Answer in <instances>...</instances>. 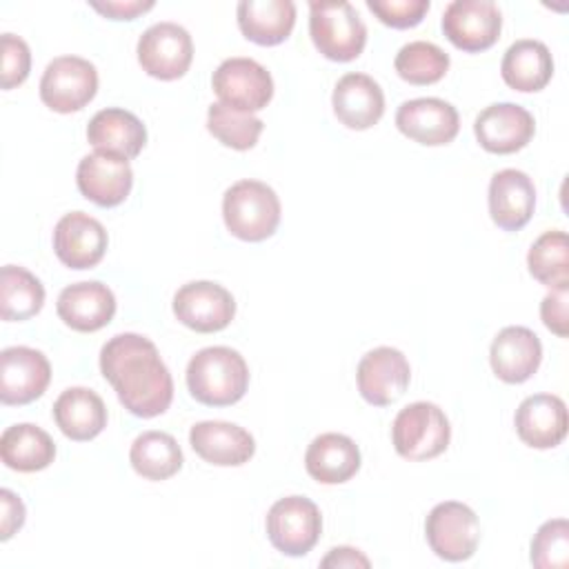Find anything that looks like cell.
Masks as SVG:
<instances>
[{
  "label": "cell",
  "instance_id": "6da1fadb",
  "mask_svg": "<svg viewBox=\"0 0 569 569\" xmlns=\"http://www.w3.org/2000/svg\"><path fill=\"white\" fill-rule=\"evenodd\" d=\"M100 371L124 409L138 418L164 413L173 400V380L156 345L140 333H118L100 349Z\"/></svg>",
  "mask_w": 569,
  "mask_h": 569
},
{
  "label": "cell",
  "instance_id": "7a4b0ae2",
  "mask_svg": "<svg viewBox=\"0 0 569 569\" xmlns=\"http://www.w3.org/2000/svg\"><path fill=\"white\" fill-rule=\"evenodd\" d=\"M249 387V367L231 347H204L187 365V389L207 407H229Z\"/></svg>",
  "mask_w": 569,
  "mask_h": 569
},
{
  "label": "cell",
  "instance_id": "3957f363",
  "mask_svg": "<svg viewBox=\"0 0 569 569\" xmlns=\"http://www.w3.org/2000/svg\"><path fill=\"white\" fill-rule=\"evenodd\" d=\"M222 218L231 236L260 242L273 236L280 224V200L260 180H238L224 191Z\"/></svg>",
  "mask_w": 569,
  "mask_h": 569
},
{
  "label": "cell",
  "instance_id": "277c9868",
  "mask_svg": "<svg viewBox=\"0 0 569 569\" xmlns=\"http://www.w3.org/2000/svg\"><path fill=\"white\" fill-rule=\"evenodd\" d=\"M309 36L313 47L333 62L356 60L367 44V27L345 2H309Z\"/></svg>",
  "mask_w": 569,
  "mask_h": 569
},
{
  "label": "cell",
  "instance_id": "5b68a950",
  "mask_svg": "<svg viewBox=\"0 0 569 569\" xmlns=\"http://www.w3.org/2000/svg\"><path fill=\"white\" fill-rule=\"evenodd\" d=\"M391 440L398 456L407 460H431L449 447L451 427L438 405L420 400L398 411L391 425Z\"/></svg>",
  "mask_w": 569,
  "mask_h": 569
},
{
  "label": "cell",
  "instance_id": "8992f818",
  "mask_svg": "<svg viewBox=\"0 0 569 569\" xmlns=\"http://www.w3.org/2000/svg\"><path fill=\"white\" fill-rule=\"evenodd\" d=\"M425 536L431 551L449 562L471 558L480 542V522L476 511L458 500L438 502L425 522Z\"/></svg>",
  "mask_w": 569,
  "mask_h": 569
},
{
  "label": "cell",
  "instance_id": "52a82bcc",
  "mask_svg": "<svg viewBox=\"0 0 569 569\" xmlns=\"http://www.w3.org/2000/svg\"><path fill=\"white\" fill-rule=\"evenodd\" d=\"M322 531V516L316 502L305 496H287L271 505L267 513L269 542L284 556L309 553Z\"/></svg>",
  "mask_w": 569,
  "mask_h": 569
},
{
  "label": "cell",
  "instance_id": "ba28073f",
  "mask_svg": "<svg viewBox=\"0 0 569 569\" xmlns=\"http://www.w3.org/2000/svg\"><path fill=\"white\" fill-rule=\"evenodd\" d=\"M96 91L98 71L80 56L53 58L40 80V100L58 113L80 111L93 100Z\"/></svg>",
  "mask_w": 569,
  "mask_h": 569
},
{
  "label": "cell",
  "instance_id": "9c48e42d",
  "mask_svg": "<svg viewBox=\"0 0 569 569\" xmlns=\"http://www.w3.org/2000/svg\"><path fill=\"white\" fill-rule=\"evenodd\" d=\"M211 87L222 104L244 113L264 109L273 96L271 73L251 58H227L220 62Z\"/></svg>",
  "mask_w": 569,
  "mask_h": 569
},
{
  "label": "cell",
  "instance_id": "30bf717a",
  "mask_svg": "<svg viewBox=\"0 0 569 569\" xmlns=\"http://www.w3.org/2000/svg\"><path fill=\"white\" fill-rule=\"evenodd\" d=\"M191 60V36L176 22H156L138 40V62L151 78L178 80L189 71Z\"/></svg>",
  "mask_w": 569,
  "mask_h": 569
},
{
  "label": "cell",
  "instance_id": "8fae6325",
  "mask_svg": "<svg viewBox=\"0 0 569 569\" xmlns=\"http://www.w3.org/2000/svg\"><path fill=\"white\" fill-rule=\"evenodd\" d=\"M502 29V16L491 0H453L442 13L447 40L467 53H478L496 44Z\"/></svg>",
  "mask_w": 569,
  "mask_h": 569
},
{
  "label": "cell",
  "instance_id": "7c38bea8",
  "mask_svg": "<svg viewBox=\"0 0 569 569\" xmlns=\"http://www.w3.org/2000/svg\"><path fill=\"white\" fill-rule=\"evenodd\" d=\"M173 313L184 327L198 333H213L233 320L236 300L218 282L193 280L176 291Z\"/></svg>",
  "mask_w": 569,
  "mask_h": 569
},
{
  "label": "cell",
  "instance_id": "4fadbf2b",
  "mask_svg": "<svg viewBox=\"0 0 569 569\" xmlns=\"http://www.w3.org/2000/svg\"><path fill=\"white\" fill-rule=\"evenodd\" d=\"M356 380L360 396L369 405L387 407L407 391L411 367L400 349L376 347L360 358Z\"/></svg>",
  "mask_w": 569,
  "mask_h": 569
},
{
  "label": "cell",
  "instance_id": "5bb4252c",
  "mask_svg": "<svg viewBox=\"0 0 569 569\" xmlns=\"http://www.w3.org/2000/svg\"><path fill=\"white\" fill-rule=\"evenodd\" d=\"M51 380L47 356L31 347H7L0 353L2 405H29L44 393Z\"/></svg>",
  "mask_w": 569,
  "mask_h": 569
},
{
  "label": "cell",
  "instance_id": "9a60e30c",
  "mask_svg": "<svg viewBox=\"0 0 569 569\" xmlns=\"http://www.w3.org/2000/svg\"><path fill=\"white\" fill-rule=\"evenodd\" d=\"M78 191L98 207H118L131 191L133 171L127 158L93 151L84 156L76 171Z\"/></svg>",
  "mask_w": 569,
  "mask_h": 569
},
{
  "label": "cell",
  "instance_id": "2e32d148",
  "mask_svg": "<svg viewBox=\"0 0 569 569\" xmlns=\"http://www.w3.org/2000/svg\"><path fill=\"white\" fill-rule=\"evenodd\" d=\"M473 133L480 147L489 153H516L531 142L536 122L525 107L513 102H496L478 113Z\"/></svg>",
  "mask_w": 569,
  "mask_h": 569
},
{
  "label": "cell",
  "instance_id": "e0dca14e",
  "mask_svg": "<svg viewBox=\"0 0 569 569\" xmlns=\"http://www.w3.org/2000/svg\"><path fill=\"white\" fill-rule=\"evenodd\" d=\"M107 229L84 211L64 213L53 229V251L69 269H91L107 251Z\"/></svg>",
  "mask_w": 569,
  "mask_h": 569
},
{
  "label": "cell",
  "instance_id": "ac0fdd59",
  "mask_svg": "<svg viewBox=\"0 0 569 569\" xmlns=\"http://www.w3.org/2000/svg\"><path fill=\"white\" fill-rule=\"evenodd\" d=\"M396 127L409 140L440 147L449 144L460 129V118L453 104L440 98H413L398 107Z\"/></svg>",
  "mask_w": 569,
  "mask_h": 569
},
{
  "label": "cell",
  "instance_id": "d6986e66",
  "mask_svg": "<svg viewBox=\"0 0 569 569\" xmlns=\"http://www.w3.org/2000/svg\"><path fill=\"white\" fill-rule=\"evenodd\" d=\"M189 445L204 462L218 467H240L256 451L253 436L227 420L196 422L189 431Z\"/></svg>",
  "mask_w": 569,
  "mask_h": 569
},
{
  "label": "cell",
  "instance_id": "ffe728a7",
  "mask_svg": "<svg viewBox=\"0 0 569 569\" xmlns=\"http://www.w3.org/2000/svg\"><path fill=\"white\" fill-rule=\"evenodd\" d=\"M516 433L533 449H553L567 436V405L553 393H533L516 409Z\"/></svg>",
  "mask_w": 569,
  "mask_h": 569
},
{
  "label": "cell",
  "instance_id": "44dd1931",
  "mask_svg": "<svg viewBox=\"0 0 569 569\" xmlns=\"http://www.w3.org/2000/svg\"><path fill=\"white\" fill-rule=\"evenodd\" d=\"M542 360L540 338L527 327H505L491 342L489 362L493 373L509 385H520L529 380Z\"/></svg>",
  "mask_w": 569,
  "mask_h": 569
},
{
  "label": "cell",
  "instance_id": "7402d4cb",
  "mask_svg": "<svg viewBox=\"0 0 569 569\" xmlns=\"http://www.w3.org/2000/svg\"><path fill=\"white\" fill-rule=\"evenodd\" d=\"M56 309L67 327L91 333L111 322L116 313V296L98 280L76 282L60 291Z\"/></svg>",
  "mask_w": 569,
  "mask_h": 569
},
{
  "label": "cell",
  "instance_id": "603a6c76",
  "mask_svg": "<svg viewBox=\"0 0 569 569\" xmlns=\"http://www.w3.org/2000/svg\"><path fill=\"white\" fill-rule=\"evenodd\" d=\"M536 209V187L525 171L502 169L489 182V213L502 231L522 229Z\"/></svg>",
  "mask_w": 569,
  "mask_h": 569
},
{
  "label": "cell",
  "instance_id": "cb8c5ba5",
  "mask_svg": "<svg viewBox=\"0 0 569 569\" xmlns=\"http://www.w3.org/2000/svg\"><path fill=\"white\" fill-rule=\"evenodd\" d=\"M336 118L356 131L373 127L385 113V93L367 73H345L331 96Z\"/></svg>",
  "mask_w": 569,
  "mask_h": 569
},
{
  "label": "cell",
  "instance_id": "d4e9b609",
  "mask_svg": "<svg viewBox=\"0 0 569 569\" xmlns=\"http://www.w3.org/2000/svg\"><path fill=\"white\" fill-rule=\"evenodd\" d=\"M87 140L96 151L131 160L147 144V129L136 113L120 107H107L89 120Z\"/></svg>",
  "mask_w": 569,
  "mask_h": 569
},
{
  "label": "cell",
  "instance_id": "484cf974",
  "mask_svg": "<svg viewBox=\"0 0 569 569\" xmlns=\"http://www.w3.org/2000/svg\"><path fill=\"white\" fill-rule=\"evenodd\" d=\"M305 469L322 485L347 482L360 469V449L345 433H320L307 447Z\"/></svg>",
  "mask_w": 569,
  "mask_h": 569
},
{
  "label": "cell",
  "instance_id": "4316f807",
  "mask_svg": "<svg viewBox=\"0 0 569 569\" xmlns=\"http://www.w3.org/2000/svg\"><path fill=\"white\" fill-rule=\"evenodd\" d=\"M236 16L247 40L273 47L291 36L296 24V4L291 0H242Z\"/></svg>",
  "mask_w": 569,
  "mask_h": 569
},
{
  "label": "cell",
  "instance_id": "83f0119b",
  "mask_svg": "<svg viewBox=\"0 0 569 569\" xmlns=\"http://www.w3.org/2000/svg\"><path fill=\"white\" fill-rule=\"evenodd\" d=\"M53 420L67 438L84 442L107 427V407L96 391L69 387L53 402Z\"/></svg>",
  "mask_w": 569,
  "mask_h": 569
},
{
  "label": "cell",
  "instance_id": "f1b7e54d",
  "mask_svg": "<svg viewBox=\"0 0 569 569\" xmlns=\"http://www.w3.org/2000/svg\"><path fill=\"white\" fill-rule=\"evenodd\" d=\"M500 73L511 89L533 93L549 84L553 76V58L545 42L522 38L505 51Z\"/></svg>",
  "mask_w": 569,
  "mask_h": 569
},
{
  "label": "cell",
  "instance_id": "f546056e",
  "mask_svg": "<svg viewBox=\"0 0 569 569\" xmlns=\"http://www.w3.org/2000/svg\"><path fill=\"white\" fill-rule=\"evenodd\" d=\"M0 458L9 469L31 473L53 462L56 445L44 429L31 422H18L2 431Z\"/></svg>",
  "mask_w": 569,
  "mask_h": 569
},
{
  "label": "cell",
  "instance_id": "4dcf8cb0",
  "mask_svg": "<svg viewBox=\"0 0 569 569\" xmlns=\"http://www.w3.org/2000/svg\"><path fill=\"white\" fill-rule=\"evenodd\" d=\"M44 305L42 282L24 267L4 264L0 269V318L20 322L33 318Z\"/></svg>",
  "mask_w": 569,
  "mask_h": 569
},
{
  "label": "cell",
  "instance_id": "1f68e13d",
  "mask_svg": "<svg viewBox=\"0 0 569 569\" xmlns=\"http://www.w3.org/2000/svg\"><path fill=\"white\" fill-rule=\"evenodd\" d=\"M131 467L147 480H167L182 467V451L171 433L144 431L140 433L129 451Z\"/></svg>",
  "mask_w": 569,
  "mask_h": 569
},
{
  "label": "cell",
  "instance_id": "d6a6232c",
  "mask_svg": "<svg viewBox=\"0 0 569 569\" xmlns=\"http://www.w3.org/2000/svg\"><path fill=\"white\" fill-rule=\"evenodd\" d=\"M529 273L545 287H569V240L560 229L545 231L527 253Z\"/></svg>",
  "mask_w": 569,
  "mask_h": 569
},
{
  "label": "cell",
  "instance_id": "836d02e7",
  "mask_svg": "<svg viewBox=\"0 0 569 569\" xmlns=\"http://www.w3.org/2000/svg\"><path fill=\"white\" fill-rule=\"evenodd\" d=\"M449 56L433 42L413 40L400 47L393 67L398 76L409 84H433L449 71Z\"/></svg>",
  "mask_w": 569,
  "mask_h": 569
},
{
  "label": "cell",
  "instance_id": "e575fe53",
  "mask_svg": "<svg viewBox=\"0 0 569 569\" xmlns=\"http://www.w3.org/2000/svg\"><path fill=\"white\" fill-rule=\"evenodd\" d=\"M207 129L224 147H231L236 151H247L258 142L264 129V122L253 113H244L222 102H213L209 104V111H207Z\"/></svg>",
  "mask_w": 569,
  "mask_h": 569
},
{
  "label": "cell",
  "instance_id": "d590c367",
  "mask_svg": "<svg viewBox=\"0 0 569 569\" xmlns=\"http://www.w3.org/2000/svg\"><path fill=\"white\" fill-rule=\"evenodd\" d=\"M531 565L538 569L569 567V522L565 518L540 525L531 540Z\"/></svg>",
  "mask_w": 569,
  "mask_h": 569
},
{
  "label": "cell",
  "instance_id": "8d00e7d4",
  "mask_svg": "<svg viewBox=\"0 0 569 569\" xmlns=\"http://www.w3.org/2000/svg\"><path fill=\"white\" fill-rule=\"evenodd\" d=\"M2 62H0V87L13 89L22 84L31 71V51L29 44L13 33H2Z\"/></svg>",
  "mask_w": 569,
  "mask_h": 569
},
{
  "label": "cell",
  "instance_id": "74e56055",
  "mask_svg": "<svg viewBox=\"0 0 569 569\" xmlns=\"http://www.w3.org/2000/svg\"><path fill=\"white\" fill-rule=\"evenodd\" d=\"M367 9L391 29H409L422 22L429 0H367Z\"/></svg>",
  "mask_w": 569,
  "mask_h": 569
},
{
  "label": "cell",
  "instance_id": "f35d334b",
  "mask_svg": "<svg viewBox=\"0 0 569 569\" xmlns=\"http://www.w3.org/2000/svg\"><path fill=\"white\" fill-rule=\"evenodd\" d=\"M567 291H569V287H556L540 302V318H542L545 327L560 338H567V333H569Z\"/></svg>",
  "mask_w": 569,
  "mask_h": 569
},
{
  "label": "cell",
  "instance_id": "ab89813d",
  "mask_svg": "<svg viewBox=\"0 0 569 569\" xmlns=\"http://www.w3.org/2000/svg\"><path fill=\"white\" fill-rule=\"evenodd\" d=\"M24 525V505L22 500L9 491H0V540H9Z\"/></svg>",
  "mask_w": 569,
  "mask_h": 569
},
{
  "label": "cell",
  "instance_id": "60d3db41",
  "mask_svg": "<svg viewBox=\"0 0 569 569\" xmlns=\"http://www.w3.org/2000/svg\"><path fill=\"white\" fill-rule=\"evenodd\" d=\"M91 7L111 20H133L140 13L153 9V0H107V2L93 0Z\"/></svg>",
  "mask_w": 569,
  "mask_h": 569
},
{
  "label": "cell",
  "instance_id": "b9f144b4",
  "mask_svg": "<svg viewBox=\"0 0 569 569\" xmlns=\"http://www.w3.org/2000/svg\"><path fill=\"white\" fill-rule=\"evenodd\" d=\"M369 565H371L369 558H367L362 551L353 549V547H333V549L320 560V567H325V569H329V567H336V569H342V567H347V569L362 567V569H367Z\"/></svg>",
  "mask_w": 569,
  "mask_h": 569
}]
</instances>
